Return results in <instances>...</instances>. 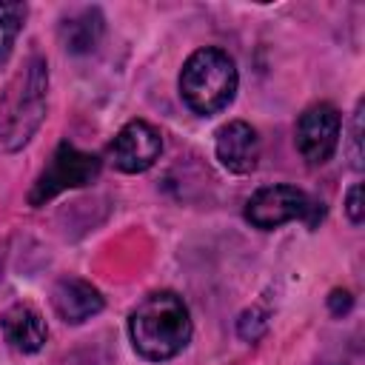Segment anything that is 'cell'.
I'll return each instance as SVG.
<instances>
[{
    "label": "cell",
    "mask_w": 365,
    "mask_h": 365,
    "mask_svg": "<svg viewBox=\"0 0 365 365\" xmlns=\"http://www.w3.org/2000/svg\"><path fill=\"white\" fill-rule=\"evenodd\" d=\"M100 174V157L80 151L68 143H60L51 163L43 168V174L34 180L29 202L31 205H43L48 200H54L57 194H63L66 188H83L88 182H94Z\"/></svg>",
    "instance_id": "obj_4"
},
{
    "label": "cell",
    "mask_w": 365,
    "mask_h": 365,
    "mask_svg": "<svg viewBox=\"0 0 365 365\" xmlns=\"http://www.w3.org/2000/svg\"><path fill=\"white\" fill-rule=\"evenodd\" d=\"M48 66L43 57H31L0 91V148H23L46 117Z\"/></svg>",
    "instance_id": "obj_2"
},
{
    "label": "cell",
    "mask_w": 365,
    "mask_h": 365,
    "mask_svg": "<svg viewBox=\"0 0 365 365\" xmlns=\"http://www.w3.org/2000/svg\"><path fill=\"white\" fill-rule=\"evenodd\" d=\"M160 151H163V137L145 120L125 123L108 145L111 163L125 174H140V171L151 168L160 160Z\"/></svg>",
    "instance_id": "obj_7"
},
{
    "label": "cell",
    "mask_w": 365,
    "mask_h": 365,
    "mask_svg": "<svg viewBox=\"0 0 365 365\" xmlns=\"http://www.w3.org/2000/svg\"><path fill=\"white\" fill-rule=\"evenodd\" d=\"M180 94L191 111L211 117L237 94V66L222 48L194 51L180 71Z\"/></svg>",
    "instance_id": "obj_3"
},
{
    "label": "cell",
    "mask_w": 365,
    "mask_h": 365,
    "mask_svg": "<svg viewBox=\"0 0 365 365\" xmlns=\"http://www.w3.org/2000/svg\"><path fill=\"white\" fill-rule=\"evenodd\" d=\"M311 197L294 185H265L259 188L248 205H245V220L254 225V228H262V231H271L282 222H291V220H311Z\"/></svg>",
    "instance_id": "obj_5"
},
{
    "label": "cell",
    "mask_w": 365,
    "mask_h": 365,
    "mask_svg": "<svg viewBox=\"0 0 365 365\" xmlns=\"http://www.w3.org/2000/svg\"><path fill=\"white\" fill-rule=\"evenodd\" d=\"M339 111L331 103H314L297 120V148L308 165H322L339 145Z\"/></svg>",
    "instance_id": "obj_6"
},
{
    "label": "cell",
    "mask_w": 365,
    "mask_h": 365,
    "mask_svg": "<svg viewBox=\"0 0 365 365\" xmlns=\"http://www.w3.org/2000/svg\"><path fill=\"white\" fill-rule=\"evenodd\" d=\"M345 214L351 217V222L354 225H359L362 222V182H356L351 191H348V200H345Z\"/></svg>",
    "instance_id": "obj_14"
},
{
    "label": "cell",
    "mask_w": 365,
    "mask_h": 365,
    "mask_svg": "<svg viewBox=\"0 0 365 365\" xmlns=\"http://www.w3.org/2000/svg\"><path fill=\"white\" fill-rule=\"evenodd\" d=\"M51 302H54V311L60 314V319H66L71 325H80L103 311V294L91 282L77 279V277L60 279L54 285Z\"/></svg>",
    "instance_id": "obj_9"
},
{
    "label": "cell",
    "mask_w": 365,
    "mask_h": 365,
    "mask_svg": "<svg viewBox=\"0 0 365 365\" xmlns=\"http://www.w3.org/2000/svg\"><path fill=\"white\" fill-rule=\"evenodd\" d=\"M23 20H26L23 3H0V66L9 60L14 40L23 29Z\"/></svg>",
    "instance_id": "obj_12"
},
{
    "label": "cell",
    "mask_w": 365,
    "mask_h": 365,
    "mask_svg": "<svg viewBox=\"0 0 365 365\" xmlns=\"http://www.w3.org/2000/svg\"><path fill=\"white\" fill-rule=\"evenodd\" d=\"M0 328H3V336L6 342L20 351V354H34L46 345V336H48V328H46V319L37 308L26 305V302H17L11 305L3 319H0Z\"/></svg>",
    "instance_id": "obj_10"
},
{
    "label": "cell",
    "mask_w": 365,
    "mask_h": 365,
    "mask_svg": "<svg viewBox=\"0 0 365 365\" xmlns=\"http://www.w3.org/2000/svg\"><path fill=\"white\" fill-rule=\"evenodd\" d=\"M60 34H63V43H66L68 51L86 54V51H91L97 46V40L103 34V17H100L97 9H86L77 17L66 20L63 29H60Z\"/></svg>",
    "instance_id": "obj_11"
},
{
    "label": "cell",
    "mask_w": 365,
    "mask_h": 365,
    "mask_svg": "<svg viewBox=\"0 0 365 365\" xmlns=\"http://www.w3.org/2000/svg\"><path fill=\"white\" fill-rule=\"evenodd\" d=\"M265 328H268V314H265V311H259V308H248V311L240 317V322H237L240 336H242V339H248V342L259 339V336L265 334Z\"/></svg>",
    "instance_id": "obj_13"
},
{
    "label": "cell",
    "mask_w": 365,
    "mask_h": 365,
    "mask_svg": "<svg viewBox=\"0 0 365 365\" xmlns=\"http://www.w3.org/2000/svg\"><path fill=\"white\" fill-rule=\"evenodd\" d=\"M217 160L222 163V168H228L231 174H251L257 168L259 160V140L257 131L242 123V120H231L217 131Z\"/></svg>",
    "instance_id": "obj_8"
},
{
    "label": "cell",
    "mask_w": 365,
    "mask_h": 365,
    "mask_svg": "<svg viewBox=\"0 0 365 365\" xmlns=\"http://www.w3.org/2000/svg\"><path fill=\"white\" fill-rule=\"evenodd\" d=\"M351 305H354V299H351V294L348 291H331V297H328V308H331V314H345V311H351Z\"/></svg>",
    "instance_id": "obj_15"
},
{
    "label": "cell",
    "mask_w": 365,
    "mask_h": 365,
    "mask_svg": "<svg viewBox=\"0 0 365 365\" xmlns=\"http://www.w3.org/2000/svg\"><path fill=\"white\" fill-rule=\"evenodd\" d=\"M134 351L151 362L177 356L191 339V314L174 291L148 294L128 317Z\"/></svg>",
    "instance_id": "obj_1"
}]
</instances>
